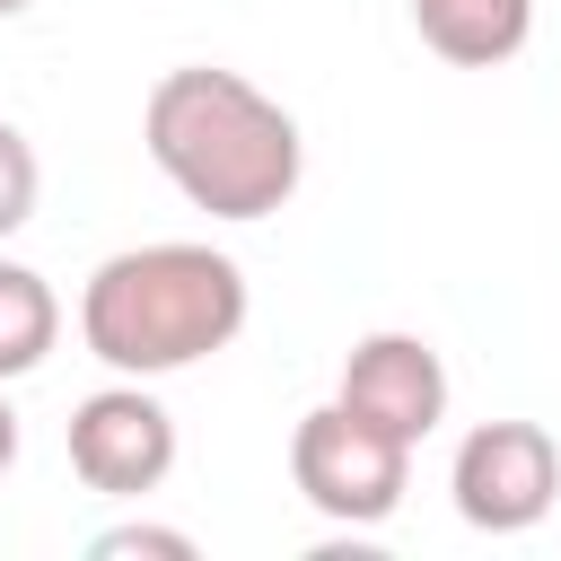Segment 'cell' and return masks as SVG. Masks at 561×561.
<instances>
[{
    "mask_svg": "<svg viewBox=\"0 0 561 561\" xmlns=\"http://www.w3.org/2000/svg\"><path fill=\"white\" fill-rule=\"evenodd\" d=\"M140 140H149L158 175L210 219H272L307 167L289 105H272L254 79L210 70V61H184L149 88Z\"/></svg>",
    "mask_w": 561,
    "mask_h": 561,
    "instance_id": "obj_1",
    "label": "cell"
},
{
    "mask_svg": "<svg viewBox=\"0 0 561 561\" xmlns=\"http://www.w3.org/2000/svg\"><path fill=\"white\" fill-rule=\"evenodd\" d=\"M245 333V272L219 245H123L79 289V342L114 377H175Z\"/></svg>",
    "mask_w": 561,
    "mask_h": 561,
    "instance_id": "obj_2",
    "label": "cell"
},
{
    "mask_svg": "<svg viewBox=\"0 0 561 561\" xmlns=\"http://www.w3.org/2000/svg\"><path fill=\"white\" fill-rule=\"evenodd\" d=\"M289 482L333 526H386L412 491V447L386 438L377 421H359L351 403H316L289 430Z\"/></svg>",
    "mask_w": 561,
    "mask_h": 561,
    "instance_id": "obj_3",
    "label": "cell"
},
{
    "mask_svg": "<svg viewBox=\"0 0 561 561\" xmlns=\"http://www.w3.org/2000/svg\"><path fill=\"white\" fill-rule=\"evenodd\" d=\"M447 491H456V517L473 535H526L561 500V447L543 421H482V430H465Z\"/></svg>",
    "mask_w": 561,
    "mask_h": 561,
    "instance_id": "obj_4",
    "label": "cell"
},
{
    "mask_svg": "<svg viewBox=\"0 0 561 561\" xmlns=\"http://www.w3.org/2000/svg\"><path fill=\"white\" fill-rule=\"evenodd\" d=\"M70 473L105 500H140L175 473V412L123 377V386H96L79 412H70Z\"/></svg>",
    "mask_w": 561,
    "mask_h": 561,
    "instance_id": "obj_5",
    "label": "cell"
},
{
    "mask_svg": "<svg viewBox=\"0 0 561 561\" xmlns=\"http://www.w3.org/2000/svg\"><path fill=\"white\" fill-rule=\"evenodd\" d=\"M333 403H351V412L377 421L386 438L421 447V438L447 421V359H438L421 333H368V342H351Z\"/></svg>",
    "mask_w": 561,
    "mask_h": 561,
    "instance_id": "obj_6",
    "label": "cell"
},
{
    "mask_svg": "<svg viewBox=\"0 0 561 561\" xmlns=\"http://www.w3.org/2000/svg\"><path fill=\"white\" fill-rule=\"evenodd\" d=\"M412 26L456 70H500L535 35V0H412Z\"/></svg>",
    "mask_w": 561,
    "mask_h": 561,
    "instance_id": "obj_7",
    "label": "cell"
},
{
    "mask_svg": "<svg viewBox=\"0 0 561 561\" xmlns=\"http://www.w3.org/2000/svg\"><path fill=\"white\" fill-rule=\"evenodd\" d=\"M53 342H61V298L44 289V272H26V263L0 254V386L35 377L53 359Z\"/></svg>",
    "mask_w": 561,
    "mask_h": 561,
    "instance_id": "obj_8",
    "label": "cell"
},
{
    "mask_svg": "<svg viewBox=\"0 0 561 561\" xmlns=\"http://www.w3.org/2000/svg\"><path fill=\"white\" fill-rule=\"evenodd\" d=\"M35 193H44V167H35L26 131L0 123V237H18V228L35 219Z\"/></svg>",
    "mask_w": 561,
    "mask_h": 561,
    "instance_id": "obj_9",
    "label": "cell"
},
{
    "mask_svg": "<svg viewBox=\"0 0 561 561\" xmlns=\"http://www.w3.org/2000/svg\"><path fill=\"white\" fill-rule=\"evenodd\" d=\"M96 561H123V552H158V561H193V535L184 526H105L96 543H88Z\"/></svg>",
    "mask_w": 561,
    "mask_h": 561,
    "instance_id": "obj_10",
    "label": "cell"
},
{
    "mask_svg": "<svg viewBox=\"0 0 561 561\" xmlns=\"http://www.w3.org/2000/svg\"><path fill=\"white\" fill-rule=\"evenodd\" d=\"M18 465V412H9V394H0V473Z\"/></svg>",
    "mask_w": 561,
    "mask_h": 561,
    "instance_id": "obj_11",
    "label": "cell"
},
{
    "mask_svg": "<svg viewBox=\"0 0 561 561\" xmlns=\"http://www.w3.org/2000/svg\"><path fill=\"white\" fill-rule=\"evenodd\" d=\"M18 9H35V0H0V18H18Z\"/></svg>",
    "mask_w": 561,
    "mask_h": 561,
    "instance_id": "obj_12",
    "label": "cell"
}]
</instances>
